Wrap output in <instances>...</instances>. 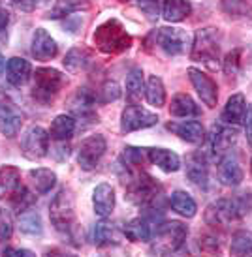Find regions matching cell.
I'll return each mask as SVG.
<instances>
[{
	"label": "cell",
	"instance_id": "3",
	"mask_svg": "<svg viewBox=\"0 0 252 257\" xmlns=\"http://www.w3.org/2000/svg\"><path fill=\"white\" fill-rule=\"evenodd\" d=\"M220 43H222V34L218 29L211 27L198 30L190 45V58L209 68H216L220 62Z\"/></svg>",
	"mask_w": 252,
	"mask_h": 257
},
{
	"label": "cell",
	"instance_id": "19",
	"mask_svg": "<svg viewBox=\"0 0 252 257\" xmlns=\"http://www.w3.org/2000/svg\"><path fill=\"white\" fill-rule=\"evenodd\" d=\"M93 205L96 216L108 218L115 208V190H113V186L108 184V182H102V184L96 186L93 192Z\"/></svg>",
	"mask_w": 252,
	"mask_h": 257
},
{
	"label": "cell",
	"instance_id": "47",
	"mask_svg": "<svg viewBox=\"0 0 252 257\" xmlns=\"http://www.w3.org/2000/svg\"><path fill=\"white\" fill-rule=\"evenodd\" d=\"M4 255H34L30 250H25V248H6L4 250Z\"/></svg>",
	"mask_w": 252,
	"mask_h": 257
},
{
	"label": "cell",
	"instance_id": "35",
	"mask_svg": "<svg viewBox=\"0 0 252 257\" xmlns=\"http://www.w3.org/2000/svg\"><path fill=\"white\" fill-rule=\"evenodd\" d=\"M19 231L25 233V235L36 236L43 233V225H42V218L36 210H23L21 216H19Z\"/></svg>",
	"mask_w": 252,
	"mask_h": 257
},
{
	"label": "cell",
	"instance_id": "4",
	"mask_svg": "<svg viewBox=\"0 0 252 257\" xmlns=\"http://www.w3.org/2000/svg\"><path fill=\"white\" fill-rule=\"evenodd\" d=\"M188 236V227L181 221H166L156 227V233L152 236L151 251L156 255H167L175 253L185 244Z\"/></svg>",
	"mask_w": 252,
	"mask_h": 257
},
{
	"label": "cell",
	"instance_id": "49",
	"mask_svg": "<svg viewBox=\"0 0 252 257\" xmlns=\"http://www.w3.org/2000/svg\"><path fill=\"white\" fill-rule=\"evenodd\" d=\"M4 68H6V60H4V57L0 55V73L4 72Z\"/></svg>",
	"mask_w": 252,
	"mask_h": 257
},
{
	"label": "cell",
	"instance_id": "9",
	"mask_svg": "<svg viewBox=\"0 0 252 257\" xmlns=\"http://www.w3.org/2000/svg\"><path fill=\"white\" fill-rule=\"evenodd\" d=\"M49 132L42 126H30L21 141V150L29 160H42L49 152Z\"/></svg>",
	"mask_w": 252,
	"mask_h": 257
},
{
	"label": "cell",
	"instance_id": "25",
	"mask_svg": "<svg viewBox=\"0 0 252 257\" xmlns=\"http://www.w3.org/2000/svg\"><path fill=\"white\" fill-rule=\"evenodd\" d=\"M170 113L173 116H181V118H187V116H200L202 109L196 103L188 94H175L172 98V105H170Z\"/></svg>",
	"mask_w": 252,
	"mask_h": 257
},
{
	"label": "cell",
	"instance_id": "34",
	"mask_svg": "<svg viewBox=\"0 0 252 257\" xmlns=\"http://www.w3.org/2000/svg\"><path fill=\"white\" fill-rule=\"evenodd\" d=\"M145 96H147V101L154 105V107H162L166 103V88H164V83L162 79L156 77V75H151L147 79V85H145Z\"/></svg>",
	"mask_w": 252,
	"mask_h": 257
},
{
	"label": "cell",
	"instance_id": "46",
	"mask_svg": "<svg viewBox=\"0 0 252 257\" xmlns=\"http://www.w3.org/2000/svg\"><path fill=\"white\" fill-rule=\"evenodd\" d=\"M15 6L23 10V12H30V10H34L36 6V0H12Z\"/></svg>",
	"mask_w": 252,
	"mask_h": 257
},
{
	"label": "cell",
	"instance_id": "45",
	"mask_svg": "<svg viewBox=\"0 0 252 257\" xmlns=\"http://www.w3.org/2000/svg\"><path fill=\"white\" fill-rule=\"evenodd\" d=\"M243 124H245L246 143L252 147V103L250 105H246V113H245V118H243Z\"/></svg>",
	"mask_w": 252,
	"mask_h": 257
},
{
	"label": "cell",
	"instance_id": "29",
	"mask_svg": "<svg viewBox=\"0 0 252 257\" xmlns=\"http://www.w3.org/2000/svg\"><path fill=\"white\" fill-rule=\"evenodd\" d=\"M170 205H172L173 210H175L177 214L183 216V218H194L196 212H198V205H196V201L192 199V195L187 192H181V190L172 193Z\"/></svg>",
	"mask_w": 252,
	"mask_h": 257
},
{
	"label": "cell",
	"instance_id": "32",
	"mask_svg": "<svg viewBox=\"0 0 252 257\" xmlns=\"http://www.w3.org/2000/svg\"><path fill=\"white\" fill-rule=\"evenodd\" d=\"M123 233L132 242H149L151 240V227H149V221L143 218H134L128 223H124Z\"/></svg>",
	"mask_w": 252,
	"mask_h": 257
},
{
	"label": "cell",
	"instance_id": "12",
	"mask_svg": "<svg viewBox=\"0 0 252 257\" xmlns=\"http://www.w3.org/2000/svg\"><path fill=\"white\" fill-rule=\"evenodd\" d=\"M187 73H188L190 83H192V86L196 88V92H198V96L202 98L203 103H205L209 109L216 107V101H218V88H216L215 81H213L207 73H203L202 70H198V68H188Z\"/></svg>",
	"mask_w": 252,
	"mask_h": 257
},
{
	"label": "cell",
	"instance_id": "33",
	"mask_svg": "<svg viewBox=\"0 0 252 257\" xmlns=\"http://www.w3.org/2000/svg\"><path fill=\"white\" fill-rule=\"evenodd\" d=\"M81 10H89V2L87 0H57V4L51 8L47 19H60V17H68V15L81 12Z\"/></svg>",
	"mask_w": 252,
	"mask_h": 257
},
{
	"label": "cell",
	"instance_id": "28",
	"mask_svg": "<svg viewBox=\"0 0 252 257\" xmlns=\"http://www.w3.org/2000/svg\"><path fill=\"white\" fill-rule=\"evenodd\" d=\"M93 62H94L93 51L87 49V47H73V49L68 51V55L64 57V66L70 72L87 70Z\"/></svg>",
	"mask_w": 252,
	"mask_h": 257
},
{
	"label": "cell",
	"instance_id": "31",
	"mask_svg": "<svg viewBox=\"0 0 252 257\" xmlns=\"http://www.w3.org/2000/svg\"><path fill=\"white\" fill-rule=\"evenodd\" d=\"M73 132H75V118L70 114H58V116H55V120L51 122L49 136L55 141L70 139L73 136Z\"/></svg>",
	"mask_w": 252,
	"mask_h": 257
},
{
	"label": "cell",
	"instance_id": "14",
	"mask_svg": "<svg viewBox=\"0 0 252 257\" xmlns=\"http://www.w3.org/2000/svg\"><path fill=\"white\" fill-rule=\"evenodd\" d=\"M216 175H218V180L220 184L230 186V188H235L243 182L245 179V173L239 165L237 158L233 154H224L222 158H218V165H216Z\"/></svg>",
	"mask_w": 252,
	"mask_h": 257
},
{
	"label": "cell",
	"instance_id": "21",
	"mask_svg": "<svg viewBox=\"0 0 252 257\" xmlns=\"http://www.w3.org/2000/svg\"><path fill=\"white\" fill-rule=\"evenodd\" d=\"M6 77L10 81V85L14 86L27 85L29 79L32 77V66L25 58H19V57L10 58L6 64Z\"/></svg>",
	"mask_w": 252,
	"mask_h": 257
},
{
	"label": "cell",
	"instance_id": "30",
	"mask_svg": "<svg viewBox=\"0 0 252 257\" xmlns=\"http://www.w3.org/2000/svg\"><path fill=\"white\" fill-rule=\"evenodd\" d=\"M30 177V182L34 186V190H36L40 195H45V193H49L55 184H57V175L51 171V169H45V167H38V169H32L29 173Z\"/></svg>",
	"mask_w": 252,
	"mask_h": 257
},
{
	"label": "cell",
	"instance_id": "23",
	"mask_svg": "<svg viewBox=\"0 0 252 257\" xmlns=\"http://www.w3.org/2000/svg\"><path fill=\"white\" fill-rule=\"evenodd\" d=\"M246 113V100L243 94H233L228 98L222 111V122L230 126H239Z\"/></svg>",
	"mask_w": 252,
	"mask_h": 257
},
{
	"label": "cell",
	"instance_id": "18",
	"mask_svg": "<svg viewBox=\"0 0 252 257\" xmlns=\"http://www.w3.org/2000/svg\"><path fill=\"white\" fill-rule=\"evenodd\" d=\"M170 132L175 136H179L183 141L192 145H200L205 139V130H203L202 122L198 120H181V122H170L166 126Z\"/></svg>",
	"mask_w": 252,
	"mask_h": 257
},
{
	"label": "cell",
	"instance_id": "16",
	"mask_svg": "<svg viewBox=\"0 0 252 257\" xmlns=\"http://www.w3.org/2000/svg\"><path fill=\"white\" fill-rule=\"evenodd\" d=\"M32 57L36 60H51L57 57L58 45L45 29H36L32 34Z\"/></svg>",
	"mask_w": 252,
	"mask_h": 257
},
{
	"label": "cell",
	"instance_id": "50",
	"mask_svg": "<svg viewBox=\"0 0 252 257\" xmlns=\"http://www.w3.org/2000/svg\"><path fill=\"white\" fill-rule=\"evenodd\" d=\"M250 175H252V158H250Z\"/></svg>",
	"mask_w": 252,
	"mask_h": 257
},
{
	"label": "cell",
	"instance_id": "27",
	"mask_svg": "<svg viewBox=\"0 0 252 257\" xmlns=\"http://www.w3.org/2000/svg\"><path fill=\"white\" fill-rule=\"evenodd\" d=\"M121 240V233L119 229L109 223V221H100L96 223L93 229V242L94 246L98 248H104V246H111V244H119Z\"/></svg>",
	"mask_w": 252,
	"mask_h": 257
},
{
	"label": "cell",
	"instance_id": "24",
	"mask_svg": "<svg viewBox=\"0 0 252 257\" xmlns=\"http://www.w3.org/2000/svg\"><path fill=\"white\" fill-rule=\"evenodd\" d=\"M96 94L89 92L87 88H81L79 92L73 96L70 100V109L75 116H81V118H96V113H94V103H96Z\"/></svg>",
	"mask_w": 252,
	"mask_h": 257
},
{
	"label": "cell",
	"instance_id": "10",
	"mask_svg": "<svg viewBox=\"0 0 252 257\" xmlns=\"http://www.w3.org/2000/svg\"><path fill=\"white\" fill-rule=\"evenodd\" d=\"M106 149H108V141L104 136L98 134V136L87 137L77 150V164L81 169L93 171L94 167L100 164L102 156L106 154Z\"/></svg>",
	"mask_w": 252,
	"mask_h": 257
},
{
	"label": "cell",
	"instance_id": "41",
	"mask_svg": "<svg viewBox=\"0 0 252 257\" xmlns=\"http://www.w3.org/2000/svg\"><path fill=\"white\" fill-rule=\"evenodd\" d=\"M12 207H14L15 212H23V210H27V208L32 207V203H34V195L23 186L19 192L15 193L14 197H12Z\"/></svg>",
	"mask_w": 252,
	"mask_h": 257
},
{
	"label": "cell",
	"instance_id": "42",
	"mask_svg": "<svg viewBox=\"0 0 252 257\" xmlns=\"http://www.w3.org/2000/svg\"><path fill=\"white\" fill-rule=\"evenodd\" d=\"M136 4L151 23H154L160 17V0H136Z\"/></svg>",
	"mask_w": 252,
	"mask_h": 257
},
{
	"label": "cell",
	"instance_id": "48",
	"mask_svg": "<svg viewBox=\"0 0 252 257\" xmlns=\"http://www.w3.org/2000/svg\"><path fill=\"white\" fill-rule=\"evenodd\" d=\"M10 25V14H8L4 8H0V32H4Z\"/></svg>",
	"mask_w": 252,
	"mask_h": 257
},
{
	"label": "cell",
	"instance_id": "17",
	"mask_svg": "<svg viewBox=\"0 0 252 257\" xmlns=\"http://www.w3.org/2000/svg\"><path fill=\"white\" fill-rule=\"evenodd\" d=\"M187 177L194 186L207 190L209 188V167H207V160L202 152H196L187 160Z\"/></svg>",
	"mask_w": 252,
	"mask_h": 257
},
{
	"label": "cell",
	"instance_id": "40",
	"mask_svg": "<svg viewBox=\"0 0 252 257\" xmlns=\"http://www.w3.org/2000/svg\"><path fill=\"white\" fill-rule=\"evenodd\" d=\"M119 98H121V86L117 85L115 81H106L100 86L98 96H96V100L100 101V103H109V101H115Z\"/></svg>",
	"mask_w": 252,
	"mask_h": 257
},
{
	"label": "cell",
	"instance_id": "20",
	"mask_svg": "<svg viewBox=\"0 0 252 257\" xmlns=\"http://www.w3.org/2000/svg\"><path fill=\"white\" fill-rule=\"evenodd\" d=\"M21 188L19 169L14 165H2L0 167V199H12Z\"/></svg>",
	"mask_w": 252,
	"mask_h": 257
},
{
	"label": "cell",
	"instance_id": "37",
	"mask_svg": "<svg viewBox=\"0 0 252 257\" xmlns=\"http://www.w3.org/2000/svg\"><path fill=\"white\" fill-rule=\"evenodd\" d=\"M224 14H228L233 19H252V6L248 0H222Z\"/></svg>",
	"mask_w": 252,
	"mask_h": 257
},
{
	"label": "cell",
	"instance_id": "44",
	"mask_svg": "<svg viewBox=\"0 0 252 257\" xmlns=\"http://www.w3.org/2000/svg\"><path fill=\"white\" fill-rule=\"evenodd\" d=\"M200 250H202L203 253H216V251L220 250V244L216 240V236L203 235V236H200Z\"/></svg>",
	"mask_w": 252,
	"mask_h": 257
},
{
	"label": "cell",
	"instance_id": "38",
	"mask_svg": "<svg viewBox=\"0 0 252 257\" xmlns=\"http://www.w3.org/2000/svg\"><path fill=\"white\" fill-rule=\"evenodd\" d=\"M231 255H252V231H237L231 236Z\"/></svg>",
	"mask_w": 252,
	"mask_h": 257
},
{
	"label": "cell",
	"instance_id": "36",
	"mask_svg": "<svg viewBox=\"0 0 252 257\" xmlns=\"http://www.w3.org/2000/svg\"><path fill=\"white\" fill-rule=\"evenodd\" d=\"M143 92H145L143 72H141V68H134L126 75V96H128L130 103H136L137 100H141V94Z\"/></svg>",
	"mask_w": 252,
	"mask_h": 257
},
{
	"label": "cell",
	"instance_id": "7",
	"mask_svg": "<svg viewBox=\"0 0 252 257\" xmlns=\"http://www.w3.org/2000/svg\"><path fill=\"white\" fill-rule=\"evenodd\" d=\"M154 45L158 47L166 57H181L192 45V38L187 30L175 29V27H162L151 34Z\"/></svg>",
	"mask_w": 252,
	"mask_h": 257
},
{
	"label": "cell",
	"instance_id": "26",
	"mask_svg": "<svg viewBox=\"0 0 252 257\" xmlns=\"http://www.w3.org/2000/svg\"><path fill=\"white\" fill-rule=\"evenodd\" d=\"M192 14V4L188 0H164L162 17L167 23H181Z\"/></svg>",
	"mask_w": 252,
	"mask_h": 257
},
{
	"label": "cell",
	"instance_id": "5",
	"mask_svg": "<svg viewBox=\"0 0 252 257\" xmlns=\"http://www.w3.org/2000/svg\"><path fill=\"white\" fill-rule=\"evenodd\" d=\"M49 218L53 227L62 235H72L75 229V201L70 190H60L49 205Z\"/></svg>",
	"mask_w": 252,
	"mask_h": 257
},
{
	"label": "cell",
	"instance_id": "15",
	"mask_svg": "<svg viewBox=\"0 0 252 257\" xmlns=\"http://www.w3.org/2000/svg\"><path fill=\"white\" fill-rule=\"evenodd\" d=\"M23 126V113L6 98H0V134L15 137Z\"/></svg>",
	"mask_w": 252,
	"mask_h": 257
},
{
	"label": "cell",
	"instance_id": "43",
	"mask_svg": "<svg viewBox=\"0 0 252 257\" xmlns=\"http://www.w3.org/2000/svg\"><path fill=\"white\" fill-rule=\"evenodd\" d=\"M14 233V221H12V216L8 214L4 208H0V242L2 240H8Z\"/></svg>",
	"mask_w": 252,
	"mask_h": 257
},
{
	"label": "cell",
	"instance_id": "39",
	"mask_svg": "<svg viewBox=\"0 0 252 257\" xmlns=\"http://www.w3.org/2000/svg\"><path fill=\"white\" fill-rule=\"evenodd\" d=\"M239 68H241V49H233L230 51L226 58H224V64H222V70H224V75L228 79H235L239 73Z\"/></svg>",
	"mask_w": 252,
	"mask_h": 257
},
{
	"label": "cell",
	"instance_id": "13",
	"mask_svg": "<svg viewBox=\"0 0 252 257\" xmlns=\"http://www.w3.org/2000/svg\"><path fill=\"white\" fill-rule=\"evenodd\" d=\"M239 132L237 126H230V124H218L213 126V132L209 136V145L211 152L215 158H222L224 154H228L231 149V145L235 143Z\"/></svg>",
	"mask_w": 252,
	"mask_h": 257
},
{
	"label": "cell",
	"instance_id": "8",
	"mask_svg": "<svg viewBox=\"0 0 252 257\" xmlns=\"http://www.w3.org/2000/svg\"><path fill=\"white\" fill-rule=\"evenodd\" d=\"M162 195V186L145 173H130L128 175V199L139 207H151Z\"/></svg>",
	"mask_w": 252,
	"mask_h": 257
},
{
	"label": "cell",
	"instance_id": "11",
	"mask_svg": "<svg viewBox=\"0 0 252 257\" xmlns=\"http://www.w3.org/2000/svg\"><path fill=\"white\" fill-rule=\"evenodd\" d=\"M154 124H158V114L151 113L145 107H139L136 103L128 105L123 111V116H121V132L123 134H132L137 130L151 128Z\"/></svg>",
	"mask_w": 252,
	"mask_h": 257
},
{
	"label": "cell",
	"instance_id": "22",
	"mask_svg": "<svg viewBox=\"0 0 252 257\" xmlns=\"http://www.w3.org/2000/svg\"><path fill=\"white\" fill-rule=\"evenodd\" d=\"M147 160L160 167L164 173H175L181 169V158L167 149H147Z\"/></svg>",
	"mask_w": 252,
	"mask_h": 257
},
{
	"label": "cell",
	"instance_id": "6",
	"mask_svg": "<svg viewBox=\"0 0 252 257\" xmlns=\"http://www.w3.org/2000/svg\"><path fill=\"white\" fill-rule=\"evenodd\" d=\"M34 85H32V96L34 100L47 105L58 96L66 85V75L55 68H38L34 72Z\"/></svg>",
	"mask_w": 252,
	"mask_h": 257
},
{
	"label": "cell",
	"instance_id": "1",
	"mask_svg": "<svg viewBox=\"0 0 252 257\" xmlns=\"http://www.w3.org/2000/svg\"><path fill=\"white\" fill-rule=\"evenodd\" d=\"M252 208V199L250 195L241 193L235 197H222V199H216L215 203H211L203 220L211 227H226L230 225L231 221L243 218L245 214H248Z\"/></svg>",
	"mask_w": 252,
	"mask_h": 257
},
{
	"label": "cell",
	"instance_id": "2",
	"mask_svg": "<svg viewBox=\"0 0 252 257\" xmlns=\"http://www.w3.org/2000/svg\"><path fill=\"white\" fill-rule=\"evenodd\" d=\"M93 42L96 49H100L106 55H121L132 47V36L119 19H108L102 23L94 30Z\"/></svg>",
	"mask_w": 252,
	"mask_h": 257
}]
</instances>
